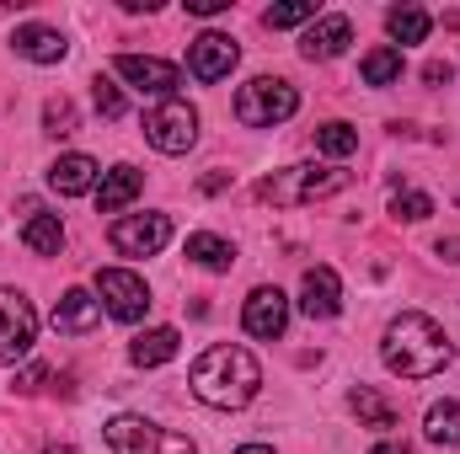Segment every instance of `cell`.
<instances>
[{"instance_id":"cell-22","label":"cell","mask_w":460,"mask_h":454,"mask_svg":"<svg viewBox=\"0 0 460 454\" xmlns=\"http://www.w3.org/2000/svg\"><path fill=\"white\" fill-rule=\"evenodd\" d=\"M188 257H193L199 267H209V273H230L235 246H230V240H220V235H209V230H199V235H188Z\"/></svg>"},{"instance_id":"cell-35","label":"cell","mask_w":460,"mask_h":454,"mask_svg":"<svg viewBox=\"0 0 460 454\" xmlns=\"http://www.w3.org/2000/svg\"><path fill=\"white\" fill-rule=\"evenodd\" d=\"M226 182H230L226 171H215V177H204V182H199V188H204V193H220V188H226Z\"/></svg>"},{"instance_id":"cell-18","label":"cell","mask_w":460,"mask_h":454,"mask_svg":"<svg viewBox=\"0 0 460 454\" xmlns=\"http://www.w3.org/2000/svg\"><path fill=\"white\" fill-rule=\"evenodd\" d=\"M145 193V171H134V166H113V171H102V188H97V214H118L123 204H134Z\"/></svg>"},{"instance_id":"cell-13","label":"cell","mask_w":460,"mask_h":454,"mask_svg":"<svg viewBox=\"0 0 460 454\" xmlns=\"http://www.w3.org/2000/svg\"><path fill=\"white\" fill-rule=\"evenodd\" d=\"M300 310H305L311 321H332V316L343 310V284H338L332 267H311V273L300 278Z\"/></svg>"},{"instance_id":"cell-15","label":"cell","mask_w":460,"mask_h":454,"mask_svg":"<svg viewBox=\"0 0 460 454\" xmlns=\"http://www.w3.org/2000/svg\"><path fill=\"white\" fill-rule=\"evenodd\" d=\"M348 43H353V22L332 11V16H316V22L305 27V38H300V54L316 65V59H338Z\"/></svg>"},{"instance_id":"cell-19","label":"cell","mask_w":460,"mask_h":454,"mask_svg":"<svg viewBox=\"0 0 460 454\" xmlns=\"http://www.w3.org/2000/svg\"><path fill=\"white\" fill-rule=\"evenodd\" d=\"M177 327H150V332H139L134 347H128V358L139 363V369H155V363H166V358H177Z\"/></svg>"},{"instance_id":"cell-29","label":"cell","mask_w":460,"mask_h":454,"mask_svg":"<svg viewBox=\"0 0 460 454\" xmlns=\"http://www.w3.org/2000/svg\"><path fill=\"white\" fill-rule=\"evenodd\" d=\"M43 128L59 134V139L75 134V108H70V97H49V102H43Z\"/></svg>"},{"instance_id":"cell-36","label":"cell","mask_w":460,"mask_h":454,"mask_svg":"<svg viewBox=\"0 0 460 454\" xmlns=\"http://www.w3.org/2000/svg\"><path fill=\"white\" fill-rule=\"evenodd\" d=\"M369 454H407V444H375Z\"/></svg>"},{"instance_id":"cell-32","label":"cell","mask_w":460,"mask_h":454,"mask_svg":"<svg viewBox=\"0 0 460 454\" xmlns=\"http://www.w3.org/2000/svg\"><path fill=\"white\" fill-rule=\"evenodd\" d=\"M188 5V16H220V11H230V0H182Z\"/></svg>"},{"instance_id":"cell-7","label":"cell","mask_w":460,"mask_h":454,"mask_svg":"<svg viewBox=\"0 0 460 454\" xmlns=\"http://www.w3.org/2000/svg\"><path fill=\"white\" fill-rule=\"evenodd\" d=\"M97 294H102V305H108V316L113 321H145V310H150V289H145V278L139 273H128V267H102L97 273Z\"/></svg>"},{"instance_id":"cell-31","label":"cell","mask_w":460,"mask_h":454,"mask_svg":"<svg viewBox=\"0 0 460 454\" xmlns=\"http://www.w3.org/2000/svg\"><path fill=\"white\" fill-rule=\"evenodd\" d=\"M450 75H456V70H450V59H434V65H423V81H429V86H450Z\"/></svg>"},{"instance_id":"cell-21","label":"cell","mask_w":460,"mask_h":454,"mask_svg":"<svg viewBox=\"0 0 460 454\" xmlns=\"http://www.w3.org/2000/svg\"><path fill=\"white\" fill-rule=\"evenodd\" d=\"M348 406H353V417H358L364 428H396V406H391L380 390H369V385H358V390L348 396Z\"/></svg>"},{"instance_id":"cell-17","label":"cell","mask_w":460,"mask_h":454,"mask_svg":"<svg viewBox=\"0 0 460 454\" xmlns=\"http://www.w3.org/2000/svg\"><path fill=\"white\" fill-rule=\"evenodd\" d=\"M49 188H54L59 198L92 193V188H97V161H92V155H59V161L49 166Z\"/></svg>"},{"instance_id":"cell-10","label":"cell","mask_w":460,"mask_h":454,"mask_svg":"<svg viewBox=\"0 0 460 454\" xmlns=\"http://www.w3.org/2000/svg\"><path fill=\"white\" fill-rule=\"evenodd\" d=\"M235 59H241V43H235L230 32H199V38L188 43V75L204 81V86L226 81L230 70H235Z\"/></svg>"},{"instance_id":"cell-26","label":"cell","mask_w":460,"mask_h":454,"mask_svg":"<svg viewBox=\"0 0 460 454\" xmlns=\"http://www.w3.org/2000/svg\"><path fill=\"white\" fill-rule=\"evenodd\" d=\"M316 150L332 155V161H343V155L358 150V134H353L348 123H322V128H316Z\"/></svg>"},{"instance_id":"cell-4","label":"cell","mask_w":460,"mask_h":454,"mask_svg":"<svg viewBox=\"0 0 460 454\" xmlns=\"http://www.w3.org/2000/svg\"><path fill=\"white\" fill-rule=\"evenodd\" d=\"M295 108H300V92H295L289 81H279V75H257V81H246V86L235 92V123H246V128L289 123Z\"/></svg>"},{"instance_id":"cell-24","label":"cell","mask_w":460,"mask_h":454,"mask_svg":"<svg viewBox=\"0 0 460 454\" xmlns=\"http://www.w3.org/2000/svg\"><path fill=\"white\" fill-rule=\"evenodd\" d=\"M423 428H429V439H434V444L460 450V401H439V406H429Z\"/></svg>"},{"instance_id":"cell-8","label":"cell","mask_w":460,"mask_h":454,"mask_svg":"<svg viewBox=\"0 0 460 454\" xmlns=\"http://www.w3.org/2000/svg\"><path fill=\"white\" fill-rule=\"evenodd\" d=\"M32 342H38V316H32V305H27L16 289H0V363L27 358Z\"/></svg>"},{"instance_id":"cell-14","label":"cell","mask_w":460,"mask_h":454,"mask_svg":"<svg viewBox=\"0 0 460 454\" xmlns=\"http://www.w3.org/2000/svg\"><path fill=\"white\" fill-rule=\"evenodd\" d=\"M49 321H54V332H59V337H86V332L102 321V300H92L86 289H65Z\"/></svg>"},{"instance_id":"cell-25","label":"cell","mask_w":460,"mask_h":454,"mask_svg":"<svg viewBox=\"0 0 460 454\" xmlns=\"http://www.w3.org/2000/svg\"><path fill=\"white\" fill-rule=\"evenodd\" d=\"M358 75H364V86H391V81H402V48H369L364 65H358Z\"/></svg>"},{"instance_id":"cell-37","label":"cell","mask_w":460,"mask_h":454,"mask_svg":"<svg viewBox=\"0 0 460 454\" xmlns=\"http://www.w3.org/2000/svg\"><path fill=\"white\" fill-rule=\"evenodd\" d=\"M235 454H273L268 444H246V450H235Z\"/></svg>"},{"instance_id":"cell-5","label":"cell","mask_w":460,"mask_h":454,"mask_svg":"<svg viewBox=\"0 0 460 454\" xmlns=\"http://www.w3.org/2000/svg\"><path fill=\"white\" fill-rule=\"evenodd\" d=\"M108 444H113V454H199L193 439H182L172 428H155L145 417H113L108 423Z\"/></svg>"},{"instance_id":"cell-2","label":"cell","mask_w":460,"mask_h":454,"mask_svg":"<svg viewBox=\"0 0 460 454\" xmlns=\"http://www.w3.org/2000/svg\"><path fill=\"white\" fill-rule=\"evenodd\" d=\"M188 385H193V396H199L204 406L235 412V406H246V401L262 390V369H257V358H252L246 347H235V342H215L209 353H199Z\"/></svg>"},{"instance_id":"cell-3","label":"cell","mask_w":460,"mask_h":454,"mask_svg":"<svg viewBox=\"0 0 460 454\" xmlns=\"http://www.w3.org/2000/svg\"><path fill=\"white\" fill-rule=\"evenodd\" d=\"M343 188H348V171H338V166H284V171L257 182V198L273 204V209H300V204L332 198Z\"/></svg>"},{"instance_id":"cell-23","label":"cell","mask_w":460,"mask_h":454,"mask_svg":"<svg viewBox=\"0 0 460 454\" xmlns=\"http://www.w3.org/2000/svg\"><path fill=\"white\" fill-rule=\"evenodd\" d=\"M385 27H391V38H396V43H423V38H429V27H434V16H429L423 5H396V11L385 16Z\"/></svg>"},{"instance_id":"cell-38","label":"cell","mask_w":460,"mask_h":454,"mask_svg":"<svg viewBox=\"0 0 460 454\" xmlns=\"http://www.w3.org/2000/svg\"><path fill=\"white\" fill-rule=\"evenodd\" d=\"M49 454H75V450H49Z\"/></svg>"},{"instance_id":"cell-30","label":"cell","mask_w":460,"mask_h":454,"mask_svg":"<svg viewBox=\"0 0 460 454\" xmlns=\"http://www.w3.org/2000/svg\"><path fill=\"white\" fill-rule=\"evenodd\" d=\"M92 97H97V113H102V118H123V92H118L113 81H102V75H97Z\"/></svg>"},{"instance_id":"cell-39","label":"cell","mask_w":460,"mask_h":454,"mask_svg":"<svg viewBox=\"0 0 460 454\" xmlns=\"http://www.w3.org/2000/svg\"><path fill=\"white\" fill-rule=\"evenodd\" d=\"M456 204H460V193H456Z\"/></svg>"},{"instance_id":"cell-28","label":"cell","mask_w":460,"mask_h":454,"mask_svg":"<svg viewBox=\"0 0 460 454\" xmlns=\"http://www.w3.org/2000/svg\"><path fill=\"white\" fill-rule=\"evenodd\" d=\"M391 214L407 220V225H418V220L434 214V198H429V193H396V198H391Z\"/></svg>"},{"instance_id":"cell-34","label":"cell","mask_w":460,"mask_h":454,"mask_svg":"<svg viewBox=\"0 0 460 454\" xmlns=\"http://www.w3.org/2000/svg\"><path fill=\"white\" fill-rule=\"evenodd\" d=\"M439 257H445V262H460V235H450V240H439Z\"/></svg>"},{"instance_id":"cell-16","label":"cell","mask_w":460,"mask_h":454,"mask_svg":"<svg viewBox=\"0 0 460 454\" xmlns=\"http://www.w3.org/2000/svg\"><path fill=\"white\" fill-rule=\"evenodd\" d=\"M11 43H16V54L22 59H32V65H59L65 59V32H54V27H38V22H27V27H16L11 32Z\"/></svg>"},{"instance_id":"cell-9","label":"cell","mask_w":460,"mask_h":454,"mask_svg":"<svg viewBox=\"0 0 460 454\" xmlns=\"http://www.w3.org/2000/svg\"><path fill=\"white\" fill-rule=\"evenodd\" d=\"M113 70L139 92V97H161V102H172L177 86H182V70L166 65V59H150V54H118Z\"/></svg>"},{"instance_id":"cell-6","label":"cell","mask_w":460,"mask_h":454,"mask_svg":"<svg viewBox=\"0 0 460 454\" xmlns=\"http://www.w3.org/2000/svg\"><path fill=\"white\" fill-rule=\"evenodd\" d=\"M145 139H150L161 155H182V150H193V139H199V113H193L182 97H172V102H161V108L145 113Z\"/></svg>"},{"instance_id":"cell-33","label":"cell","mask_w":460,"mask_h":454,"mask_svg":"<svg viewBox=\"0 0 460 454\" xmlns=\"http://www.w3.org/2000/svg\"><path fill=\"white\" fill-rule=\"evenodd\" d=\"M43 380H49V369L38 363V369H27V374H16V385H11V390H38Z\"/></svg>"},{"instance_id":"cell-20","label":"cell","mask_w":460,"mask_h":454,"mask_svg":"<svg viewBox=\"0 0 460 454\" xmlns=\"http://www.w3.org/2000/svg\"><path fill=\"white\" fill-rule=\"evenodd\" d=\"M22 246L27 251H38V257H59V246H65V225H59V214H32L27 225H22Z\"/></svg>"},{"instance_id":"cell-11","label":"cell","mask_w":460,"mask_h":454,"mask_svg":"<svg viewBox=\"0 0 460 454\" xmlns=\"http://www.w3.org/2000/svg\"><path fill=\"white\" fill-rule=\"evenodd\" d=\"M108 240H113V251H123V257H155L172 240V220L166 214H123V220H113Z\"/></svg>"},{"instance_id":"cell-27","label":"cell","mask_w":460,"mask_h":454,"mask_svg":"<svg viewBox=\"0 0 460 454\" xmlns=\"http://www.w3.org/2000/svg\"><path fill=\"white\" fill-rule=\"evenodd\" d=\"M262 22L279 32V27H300V22H316V0H284V5H268Z\"/></svg>"},{"instance_id":"cell-12","label":"cell","mask_w":460,"mask_h":454,"mask_svg":"<svg viewBox=\"0 0 460 454\" xmlns=\"http://www.w3.org/2000/svg\"><path fill=\"white\" fill-rule=\"evenodd\" d=\"M241 327L262 342L284 337V327H289V300H284L279 289H252V300H246V310H241Z\"/></svg>"},{"instance_id":"cell-1","label":"cell","mask_w":460,"mask_h":454,"mask_svg":"<svg viewBox=\"0 0 460 454\" xmlns=\"http://www.w3.org/2000/svg\"><path fill=\"white\" fill-rule=\"evenodd\" d=\"M380 358L391 374L402 380H434L439 369H450L456 358V342L445 337V327L423 310H402L391 327H385V342H380Z\"/></svg>"}]
</instances>
